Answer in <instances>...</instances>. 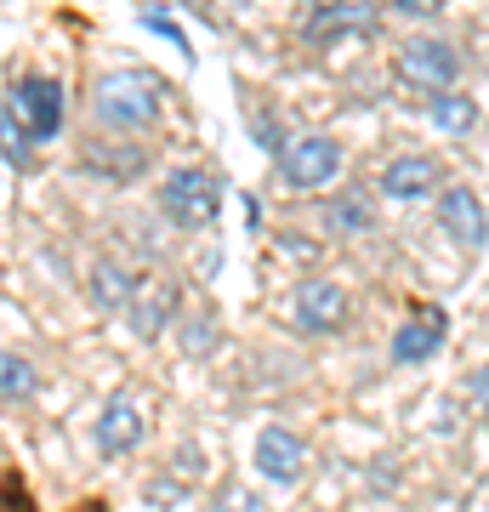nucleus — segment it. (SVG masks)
<instances>
[{"mask_svg":"<svg viewBox=\"0 0 489 512\" xmlns=\"http://www.w3.org/2000/svg\"><path fill=\"white\" fill-rule=\"evenodd\" d=\"M91 109H97V120L114 126V131L154 126V120H160V86H154L143 69H114L91 86Z\"/></svg>","mask_w":489,"mask_h":512,"instance_id":"nucleus-1","label":"nucleus"},{"mask_svg":"<svg viewBox=\"0 0 489 512\" xmlns=\"http://www.w3.org/2000/svg\"><path fill=\"white\" fill-rule=\"evenodd\" d=\"M160 205H165V217L182 222V228H211L222 211V183L205 165H177L160 188Z\"/></svg>","mask_w":489,"mask_h":512,"instance_id":"nucleus-2","label":"nucleus"},{"mask_svg":"<svg viewBox=\"0 0 489 512\" xmlns=\"http://www.w3.org/2000/svg\"><path fill=\"white\" fill-rule=\"evenodd\" d=\"M6 114L18 120V131L29 143H52L57 126H63V86L46 80V74H23L6 92Z\"/></svg>","mask_w":489,"mask_h":512,"instance_id":"nucleus-3","label":"nucleus"},{"mask_svg":"<svg viewBox=\"0 0 489 512\" xmlns=\"http://www.w3.org/2000/svg\"><path fill=\"white\" fill-rule=\"evenodd\" d=\"M399 74L410 80V86H421V92L444 97V92L455 86V74H461V57H455L450 40L416 35V40H404V52H399Z\"/></svg>","mask_w":489,"mask_h":512,"instance_id":"nucleus-4","label":"nucleus"},{"mask_svg":"<svg viewBox=\"0 0 489 512\" xmlns=\"http://www.w3.org/2000/svg\"><path fill=\"white\" fill-rule=\"evenodd\" d=\"M279 171H285L290 188H319L342 171V143L313 131V137H290L285 154H279Z\"/></svg>","mask_w":489,"mask_h":512,"instance_id":"nucleus-5","label":"nucleus"},{"mask_svg":"<svg viewBox=\"0 0 489 512\" xmlns=\"http://www.w3.org/2000/svg\"><path fill=\"white\" fill-rule=\"evenodd\" d=\"M438 222H444V234L461 245V251H484V239H489V217H484V205H478V194L472 188H444L438 194Z\"/></svg>","mask_w":489,"mask_h":512,"instance_id":"nucleus-6","label":"nucleus"},{"mask_svg":"<svg viewBox=\"0 0 489 512\" xmlns=\"http://www.w3.org/2000/svg\"><path fill=\"white\" fill-rule=\"evenodd\" d=\"M256 473L273 478V484H296L308 473V444L296 439L290 427H262L256 433Z\"/></svg>","mask_w":489,"mask_h":512,"instance_id":"nucleus-7","label":"nucleus"},{"mask_svg":"<svg viewBox=\"0 0 489 512\" xmlns=\"http://www.w3.org/2000/svg\"><path fill=\"white\" fill-rule=\"evenodd\" d=\"M296 319H302V330H342L347 319V291L336 285V279L313 274L296 285Z\"/></svg>","mask_w":489,"mask_h":512,"instance_id":"nucleus-8","label":"nucleus"},{"mask_svg":"<svg viewBox=\"0 0 489 512\" xmlns=\"http://www.w3.org/2000/svg\"><path fill=\"white\" fill-rule=\"evenodd\" d=\"M143 444V410L126 399V393H114L103 404V416H97V450L103 456H131Z\"/></svg>","mask_w":489,"mask_h":512,"instance_id":"nucleus-9","label":"nucleus"},{"mask_svg":"<svg viewBox=\"0 0 489 512\" xmlns=\"http://www.w3.org/2000/svg\"><path fill=\"white\" fill-rule=\"evenodd\" d=\"M444 336H450L444 313H416V319H404V325L393 330V365H421V359H433V353L444 348Z\"/></svg>","mask_w":489,"mask_h":512,"instance_id":"nucleus-10","label":"nucleus"},{"mask_svg":"<svg viewBox=\"0 0 489 512\" xmlns=\"http://www.w3.org/2000/svg\"><path fill=\"white\" fill-rule=\"evenodd\" d=\"M171 308H177V285L171 279H137V296H131L126 319L137 336H154V330L171 325Z\"/></svg>","mask_w":489,"mask_h":512,"instance_id":"nucleus-11","label":"nucleus"},{"mask_svg":"<svg viewBox=\"0 0 489 512\" xmlns=\"http://www.w3.org/2000/svg\"><path fill=\"white\" fill-rule=\"evenodd\" d=\"M381 188H387V200H421V194H433L438 188V160L427 154H404L381 171Z\"/></svg>","mask_w":489,"mask_h":512,"instance_id":"nucleus-12","label":"nucleus"},{"mask_svg":"<svg viewBox=\"0 0 489 512\" xmlns=\"http://www.w3.org/2000/svg\"><path fill=\"white\" fill-rule=\"evenodd\" d=\"M131 296H137V279H131L126 268H114V262H97V268H91V302L103 313H114V308L126 313Z\"/></svg>","mask_w":489,"mask_h":512,"instance_id":"nucleus-13","label":"nucleus"},{"mask_svg":"<svg viewBox=\"0 0 489 512\" xmlns=\"http://www.w3.org/2000/svg\"><path fill=\"white\" fill-rule=\"evenodd\" d=\"M370 23H376V6H319L308 18V35H353Z\"/></svg>","mask_w":489,"mask_h":512,"instance_id":"nucleus-14","label":"nucleus"},{"mask_svg":"<svg viewBox=\"0 0 489 512\" xmlns=\"http://www.w3.org/2000/svg\"><path fill=\"white\" fill-rule=\"evenodd\" d=\"M370 228V200L364 194H336V200H325V234H364Z\"/></svg>","mask_w":489,"mask_h":512,"instance_id":"nucleus-15","label":"nucleus"},{"mask_svg":"<svg viewBox=\"0 0 489 512\" xmlns=\"http://www.w3.org/2000/svg\"><path fill=\"white\" fill-rule=\"evenodd\" d=\"M433 126L438 131H472L478 126V103L472 97H461V92H444V97H433Z\"/></svg>","mask_w":489,"mask_h":512,"instance_id":"nucleus-16","label":"nucleus"},{"mask_svg":"<svg viewBox=\"0 0 489 512\" xmlns=\"http://www.w3.org/2000/svg\"><path fill=\"white\" fill-rule=\"evenodd\" d=\"M0 393H6V404H23L35 393V365H29L23 353H6V359H0Z\"/></svg>","mask_w":489,"mask_h":512,"instance_id":"nucleus-17","label":"nucleus"},{"mask_svg":"<svg viewBox=\"0 0 489 512\" xmlns=\"http://www.w3.org/2000/svg\"><path fill=\"white\" fill-rule=\"evenodd\" d=\"M211 512H262V501H256V495L245 490V484H228V490H217Z\"/></svg>","mask_w":489,"mask_h":512,"instance_id":"nucleus-18","label":"nucleus"},{"mask_svg":"<svg viewBox=\"0 0 489 512\" xmlns=\"http://www.w3.org/2000/svg\"><path fill=\"white\" fill-rule=\"evenodd\" d=\"M182 348H188V353H211V348H217V330H211V319H205V313H200V319H188V330H182Z\"/></svg>","mask_w":489,"mask_h":512,"instance_id":"nucleus-19","label":"nucleus"},{"mask_svg":"<svg viewBox=\"0 0 489 512\" xmlns=\"http://www.w3.org/2000/svg\"><path fill=\"white\" fill-rule=\"evenodd\" d=\"M467 393H472V399H489V370H484V376H472Z\"/></svg>","mask_w":489,"mask_h":512,"instance_id":"nucleus-20","label":"nucleus"},{"mask_svg":"<svg viewBox=\"0 0 489 512\" xmlns=\"http://www.w3.org/2000/svg\"><path fill=\"white\" fill-rule=\"evenodd\" d=\"M86 512H103V501H86Z\"/></svg>","mask_w":489,"mask_h":512,"instance_id":"nucleus-21","label":"nucleus"}]
</instances>
